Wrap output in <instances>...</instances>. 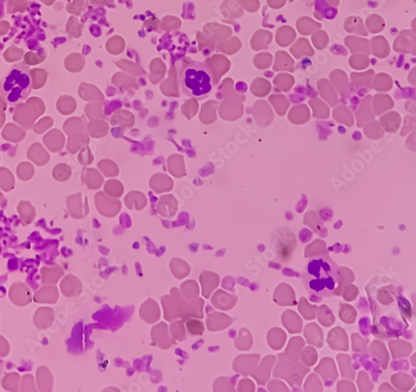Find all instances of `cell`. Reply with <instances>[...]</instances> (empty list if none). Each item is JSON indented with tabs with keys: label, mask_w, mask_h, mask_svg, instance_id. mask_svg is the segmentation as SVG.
Masks as SVG:
<instances>
[{
	"label": "cell",
	"mask_w": 416,
	"mask_h": 392,
	"mask_svg": "<svg viewBox=\"0 0 416 392\" xmlns=\"http://www.w3.org/2000/svg\"><path fill=\"white\" fill-rule=\"evenodd\" d=\"M302 280L305 288L310 295L330 298L335 295L340 286V271L327 256L313 257L306 264Z\"/></svg>",
	"instance_id": "cell-1"
},
{
	"label": "cell",
	"mask_w": 416,
	"mask_h": 392,
	"mask_svg": "<svg viewBox=\"0 0 416 392\" xmlns=\"http://www.w3.org/2000/svg\"><path fill=\"white\" fill-rule=\"evenodd\" d=\"M179 80L185 94L198 100L207 97L213 88L212 70L202 62H191L182 67Z\"/></svg>",
	"instance_id": "cell-2"
},
{
	"label": "cell",
	"mask_w": 416,
	"mask_h": 392,
	"mask_svg": "<svg viewBox=\"0 0 416 392\" xmlns=\"http://www.w3.org/2000/svg\"><path fill=\"white\" fill-rule=\"evenodd\" d=\"M31 89L30 67L25 63L14 64L0 80V93L12 105L25 101Z\"/></svg>",
	"instance_id": "cell-3"
},
{
	"label": "cell",
	"mask_w": 416,
	"mask_h": 392,
	"mask_svg": "<svg viewBox=\"0 0 416 392\" xmlns=\"http://www.w3.org/2000/svg\"><path fill=\"white\" fill-rule=\"evenodd\" d=\"M162 304L164 311L165 320L172 322L181 318L186 322L191 317L203 319L204 301L198 298L189 300L182 295L180 290L176 287L171 290V294L162 298Z\"/></svg>",
	"instance_id": "cell-4"
},
{
	"label": "cell",
	"mask_w": 416,
	"mask_h": 392,
	"mask_svg": "<svg viewBox=\"0 0 416 392\" xmlns=\"http://www.w3.org/2000/svg\"><path fill=\"white\" fill-rule=\"evenodd\" d=\"M151 337L153 345L162 349H168L173 345V340L169 336L167 325L165 323H159L153 327Z\"/></svg>",
	"instance_id": "cell-5"
},
{
	"label": "cell",
	"mask_w": 416,
	"mask_h": 392,
	"mask_svg": "<svg viewBox=\"0 0 416 392\" xmlns=\"http://www.w3.org/2000/svg\"><path fill=\"white\" fill-rule=\"evenodd\" d=\"M140 316L146 323H155L158 322L161 316V310L159 305L156 301L149 298L142 305L139 310Z\"/></svg>",
	"instance_id": "cell-6"
},
{
	"label": "cell",
	"mask_w": 416,
	"mask_h": 392,
	"mask_svg": "<svg viewBox=\"0 0 416 392\" xmlns=\"http://www.w3.org/2000/svg\"><path fill=\"white\" fill-rule=\"evenodd\" d=\"M201 285H202V295L205 298H209L213 290L216 288L219 284V277L216 273L204 271L200 275Z\"/></svg>",
	"instance_id": "cell-7"
},
{
	"label": "cell",
	"mask_w": 416,
	"mask_h": 392,
	"mask_svg": "<svg viewBox=\"0 0 416 392\" xmlns=\"http://www.w3.org/2000/svg\"><path fill=\"white\" fill-rule=\"evenodd\" d=\"M229 317L227 315L216 312V311H212L207 315V329L211 331H217L224 329L227 327V325L229 324Z\"/></svg>",
	"instance_id": "cell-8"
},
{
	"label": "cell",
	"mask_w": 416,
	"mask_h": 392,
	"mask_svg": "<svg viewBox=\"0 0 416 392\" xmlns=\"http://www.w3.org/2000/svg\"><path fill=\"white\" fill-rule=\"evenodd\" d=\"M235 298L227 294L223 290H218L212 298V303L214 307L221 310H228L232 308L235 303Z\"/></svg>",
	"instance_id": "cell-9"
},
{
	"label": "cell",
	"mask_w": 416,
	"mask_h": 392,
	"mask_svg": "<svg viewBox=\"0 0 416 392\" xmlns=\"http://www.w3.org/2000/svg\"><path fill=\"white\" fill-rule=\"evenodd\" d=\"M170 269L174 277L178 279H183L189 275V265L180 258H173L170 262Z\"/></svg>",
	"instance_id": "cell-10"
},
{
	"label": "cell",
	"mask_w": 416,
	"mask_h": 392,
	"mask_svg": "<svg viewBox=\"0 0 416 392\" xmlns=\"http://www.w3.org/2000/svg\"><path fill=\"white\" fill-rule=\"evenodd\" d=\"M180 291L185 298L193 300L198 298L199 296V287L198 283L193 280H189L182 283L181 286Z\"/></svg>",
	"instance_id": "cell-11"
},
{
	"label": "cell",
	"mask_w": 416,
	"mask_h": 392,
	"mask_svg": "<svg viewBox=\"0 0 416 392\" xmlns=\"http://www.w3.org/2000/svg\"><path fill=\"white\" fill-rule=\"evenodd\" d=\"M170 331H171L172 337L174 340L182 341L187 338L184 325L182 321H176L174 323H172L170 326Z\"/></svg>",
	"instance_id": "cell-12"
},
{
	"label": "cell",
	"mask_w": 416,
	"mask_h": 392,
	"mask_svg": "<svg viewBox=\"0 0 416 392\" xmlns=\"http://www.w3.org/2000/svg\"><path fill=\"white\" fill-rule=\"evenodd\" d=\"M186 327H187V331L192 336H198V335H203L204 332L205 327L204 324L203 322L196 319H188L186 321Z\"/></svg>",
	"instance_id": "cell-13"
}]
</instances>
